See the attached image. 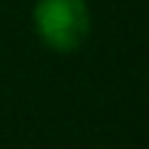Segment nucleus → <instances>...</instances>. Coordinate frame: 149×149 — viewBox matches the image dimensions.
<instances>
[{
    "label": "nucleus",
    "mask_w": 149,
    "mask_h": 149,
    "mask_svg": "<svg viewBox=\"0 0 149 149\" xmlns=\"http://www.w3.org/2000/svg\"><path fill=\"white\" fill-rule=\"evenodd\" d=\"M32 23L43 46L69 55L86 43L92 32V12L86 0H37L32 9Z\"/></svg>",
    "instance_id": "nucleus-1"
}]
</instances>
